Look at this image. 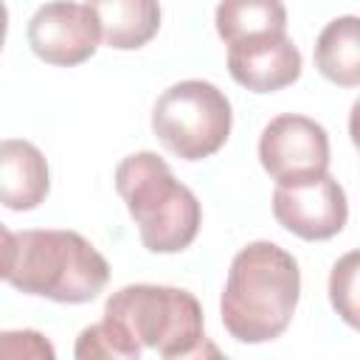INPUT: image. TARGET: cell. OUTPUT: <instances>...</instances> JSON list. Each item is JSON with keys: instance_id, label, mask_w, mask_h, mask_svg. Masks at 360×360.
Segmentation results:
<instances>
[{"instance_id": "obj_1", "label": "cell", "mask_w": 360, "mask_h": 360, "mask_svg": "<svg viewBox=\"0 0 360 360\" xmlns=\"http://www.w3.org/2000/svg\"><path fill=\"white\" fill-rule=\"evenodd\" d=\"M3 278L25 295L84 304L107 287L110 264L76 231H3Z\"/></svg>"}, {"instance_id": "obj_2", "label": "cell", "mask_w": 360, "mask_h": 360, "mask_svg": "<svg viewBox=\"0 0 360 360\" xmlns=\"http://www.w3.org/2000/svg\"><path fill=\"white\" fill-rule=\"evenodd\" d=\"M298 295L301 273L292 253L259 239L233 256L219 315L228 335L239 343H267L290 326Z\"/></svg>"}, {"instance_id": "obj_3", "label": "cell", "mask_w": 360, "mask_h": 360, "mask_svg": "<svg viewBox=\"0 0 360 360\" xmlns=\"http://www.w3.org/2000/svg\"><path fill=\"white\" fill-rule=\"evenodd\" d=\"M115 191L138 225V236L152 253L186 250L202 222L200 200L174 180L169 163L155 152L127 155L115 169Z\"/></svg>"}, {"instance_id": "obj_4", "label": "cell", "mask_w": 360, "mask_h": 360, "mask_svg": "<svg viewBox=\"0 0 360 360\" xmlns=\"http://www.w3.org/2000/svg\"><path fill=\"white\" fill-rule=\"evenodd\" d=\"M104 318L160 357H197L205 349L200 301L180 287L127 284L107 298Z\"/></svg>"}, {"instance_id": "obj_5", "label": "cell", "mask_w": 360, "mask_h": 360, "mask_svg": "<svg viewBox=\"0 0 360 360\" xmlns=\"http://www.w3.org/2000/svg\"><path fill=\"white\" fill-rule=\"evenodd\" d=\"M233 112L225 93L202 79H186L160 93L152 110L155 138L180 160L219 152L231 135Z\"/></svg>"}, {"instance_id": "obj_6", "label": "cell", "mask_w": 360, "mask_h": 360, "mask_svg": "<svg viewBox=\"0 0 360 360\" xmlns=\"http://www.w3.org/2000/svg\"><path fill=\"white\" fill-rule=\"evenodd\" d=\"M259 160L278 186L315 180L329 169V135L307 115H276L262 129Z\"/></svg>"}, {"instance_id": "obj_7", "label": "cell", "mask_w": 360, "mask_h": 360, "mask_svg": "<svg viewBox=\"0 0 360 360\" xmlns=\"http://www.w3.org/2000/svg\"><path fill=\"white\" fill-rule=\"evenodd\" d=\"M273 217L284 231L307 242L332 239L335 233L343 231L349 219L346 191L329 174L295 186H276Z\"/></svg>"}, {"instance_id": "obj_8", "label": "cell", "mask_w": 360, "mask_h": 360, "mask_svg": "<svg viewBox=\"0 0 360 360\" xmlns=\"http://www.w3.org/2000/svg\"><path fill=\"white\" fill-rule=\"evenodd\" d=\"M101 31L90 6L53 0L37 8L28 20V45L31 51L56 68H73L87 62L98 48Z\"/></svg>"}, {"instance_id": "obj_9", "label": "cell", "mask_w": 360, "mask_h": 360, "mask_svg": "<svg viewBox=\"0 0 360 360\" xmlns=\"http://www.w3.org/2000/svg\"><path fill=\"white\" fill-rule=\"evenodd\" d=\"M228 73L253 93H276L301 76V51L287 31L248 37L228 45Z\"/></svg>"}, {"instance_id": "obj_10", "label": "cell", "mask_w": 360, "mask_h": 360, "mask_svg": "<svg viewBox=\"0 0 360 360\" xmlns=\"http://www.w3.org/2000/svg\"><path fill=\"white\" fill-rule=\"evenodd\" d=\"M51 188L48 163L42 152L20 138H6L0 143V200L11 211L37 208Z\"/></svg>"}, {"instance_id": "obj_11", "label": "cell", "mask_w": 360, "mask_h": 360, "mask_svg": "<svg viewBox=\"0 0 360 360\" xmlns=\"http://www.w3.org/2000/svg\"><path fill=\"white\" fill-rule=\"evenodd\" d=\"M96 14L101 42L115 51L143 48L160 28L158 0H87Z\"/></svg>"}, {"instance_id": "obj_12", "label": "cell", "mask_w": 360, "mask_h": 360, "mask_svg": "<svg viewBox=\"0 0 360 360\" xmlns=\"http://www.w3.org/2000/svg\"><path fill=\"white\" fill-rule=\"evenodd\" d=\"M315 68L338 87H360V17H335L318 34Z\"/></svg>"}, {"instance_id": "obj_13", "label": "cell", "mask_w": 360, "mask_h": 360, "mask_svg": "<svg viewBox=\"0 0 360 360\" xmlns=\"http://www.w3.org/2000/svg\"><path fill=\"white\" fill-rule=\"evenodd\" d=\"M214 22L219 39L233 45L248 37L287 31V8L281 0H222Z\"/></svg>"}, {"instance_id": "obj_14", "label": "cell", "mask_w": 360, "mask_h": 360, "mask_svg": "<svg viewBox=\"0 0 360 360\" xmlns=\"http://www.w3.org/2000/svg\"><path fill=\"white\" fill-rule=\"evenodd\" d=\"M329 301L335 312L360 332V250L343 253L329 273Z\"/></svg>"}, {"instance_id": "obj_15", "label": "cell", "mask_w": 360, "mask_h": 360, "mask_svg": "<svg viewBox=\"0 0 360 360\" xmlns=\"http://www.w3.org/2000/svg\"><path fill=\"white\" fill-rule=\"evenodd\" d=\"M73 354L79 360H93V357H112V360H138L141 357V346H135L115 323H110L107 318L82 329Z\"/></svg>"}, {"instance_id": "obj_16", "label": "cell", "mask_w": 360, "mask_h": 360, "mask_svg": "<svg viewBox=\"0 0 360 360\" xmlns=\"http://www.w3.org/2000/svg\"><path fill=\"white\" fill-rule=\"evenodd\" d=\"M349 135H352L354 149L360 152V98L352 104V112H349Z\"/></svg>"}]
</instances>
